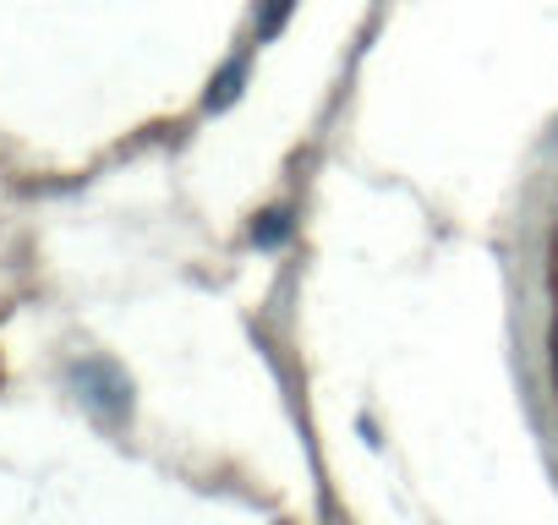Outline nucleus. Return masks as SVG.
<instances>
[{"label": "nucleus", "mask_w": 558, "mask_h": 525, "mask_svg": "<svg viewBox=\"0 0 558 525\" xmlns=\"http://www.w3.org/2000/svg\"><path fill=\"white\" fill-rule=\"evenodd\" d=\"M72 378H77L83 400H88L99 416H126V411H132V383L121 378L116 362H77Z\"/></svg>", "instance_id": "f257e3e1"}, {"label": "nucleus", "mask_w": 558, "mask_h": 525, "mask_svg": "<svg viewBox=\"0 0 558 525\" xmlns=\"http://www.w3.org/2000/svg\"><path fill=\"white\" fill-rule=\"evenodd\" d=\"M291 235V213L286 208H268V213H257V224H252V246H279V241H286Z\"/></svg>", "instance_id": "f03ea898"}, {"label": "nucleus", "mask_w": 558, "mask_h": 525, "mask_svg": "<svg viewBox=\"0 0 558 525\" xmlns=\"http://www.w3.org/2000/svg\"><path fill=\"white\" fill-rule=\"evenodd\" d=\"M241 83H246V61H230V66L214 77V88H208V110H225V105L241 94Z\"/></svg>", "instance_id": "7ed1b4c3"}, {"label": "nucleus", "mask_w": 558, "mask_h": 525, "mask_svg": "<svg viewBox=\"0 0 558 525\" xmlns=\"http://www.w3.org/2000/svg\"><path fill=\"white\" fill-rule=\"evenodd\" d=\"M296 12V0H268L263 17H257V39H274L279 28H286V17Z\"/></svg>", "instance_id": "20e7f679"}, {"label": "nucleus", "mask_w": 558, "mask_h": 525, "mask_svg": "<svg viewBox=\"0 0 558 525\" xmlns=\"http://www.w3.org/2000/svg\"><path fill=\"white\" fill-rule=\"evenodd\" d=\"M547 356H553V367H558V313H553V323H547Z\"/></svg>", "instance_id": "39448f33"}]
</instances>
